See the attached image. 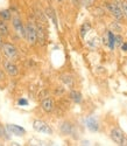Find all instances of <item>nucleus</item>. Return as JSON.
Here are the masks:
<instances>
[{
  "label": "nucleus",
  "instance_id": "nucleus-20",
  "mask_svg": "<svg viewBox=\"0 0 127 146\" xmlns=\"http://www.w3.org/2000/svg\"><path fill=\"white\" fill-rule=\"evenodd\" d=\"M121 9H122L124 17L127 18V1H121Z\"/></svg>",
  "mask_w": 127,
  "mask_h": 146
},
{
  "label": "nucleus",
  "instance_id": "nucleus-24",
  "mask_svg": "<svg viewBox=\"0 0 127 146\" xmlns=\"http://www.w3.org/2000/svg\"><path fill=\"white\" fill-rule=\"evenodd\" d=\"M3 44H4V41H3V35H1V33H0V48L3 47Z\"/></svg>",
  "mask_w": 127,
  "mask_h": 146
},
{
  "label": "nucleus",
  "instance_id": "nucleus-11",
  "mask_svg": "<svg viewBox=\"0 0 127 146\" xmlns=\"http://www.w3.org/2000/svg\"><path fill=\"white\" fill-rule=\"evenodd\" d=\"M107 44L110 46L111 49H114V47H116V35H114L112 32H108L107 33Z\"/></svg>",
  "mask_w": 127,
  "mask_h": 146
},
{
  "label": "nucleus",
  "instance_id": "nucleus-22",
  "mask_svg": "<svg viewBox=\"0 0 127 146\" xmlns=\"http://www.w3.org/2000/svg\"><path fill=\"white\" fill-rule=\"evenodd\" d=\"M18 103H19V105H20V106H26V105L28 104L27 100H24V98H20V100L18 101Z\"/></svg>",
  "mask_w": 127,
  "mask_h": 146
},
{
  "label": "nucleus",
  "instance_id": "nucleus-8",
  "mask_svg": "<svg viewBox=\"0 0 127 146\" xmlns=\"http://www.w3.org/2000/svg\"><path fill=\"white\" fill-rule=\"evenodd\" d=\"M4 69L9 76H15V75H18V72H19L18 67L12 62V61H5L4 62Z\"/></svg>",
  "mask_w": 127,
  "mask_h": 146
},
{
  "label": "nucleus",
  "instance_id": "nucleus-9",
  "mask_svg": "<svg viewBox=\"0 0 127 146\" xmlns=\"http://www.w3.org/2000/svg\"><path fill=\"white\" fill-rule=\"evenodd\" d=\"M85 124H86V127L90 130V131H92V132H96V131L99 130V124H98V121H97V119L95 117L86 118Z\"/></svg>",
  "mask_w": 127,
  "mask_h": 146
},
{
  "label": "nucleus",
  "instance_id": "nucleus-3",
  "mask_svg": "<svg viewBox=\"0 0 127 146\" xmlns=\"http://www.w3.org/2000/svg\"><path fill=\"white\" fill-rule=\"evenodd\" d=\"M106 8L110 11V13L117 20H121L124 18L122 9L117 3H106Z\"/></svg>",
  "mask_w": 127,
  "mask_h": 146
},
{
  "label": "nucleus",
  "instance_id": "nucleus-25",
  "mask_svg": "<svg viewBox=\"0 0 127 146\" xmlns=\"http://www.w3.org/2000/svg\"><path fill=\"white\" fill-rule=\"evenodd\" d=\"M0 78H3V72L0 71Z\"/></svg>",
  "mask_w": 127,
  "mask_h": 146
},
{
  "label": "nucleus",
  "instance_id": "nucleus-23",
  "mask_svg": "<svg viewBox=\"0 0 127 146\" xmlns=\"http://www.w3.org/2000/svg\"><path fill=\"white\" fill-rule=\"evenodd\" d=\"M121 49H122L124 52H127V42H124V43L121 44Z\"/></svg>",
  "mask_w": 127,
  "mask_h": 146
},
{
  "label": "nucleus",
  "instance_id": "nucleus-5",
  "mask_svg": "<svg viewBox=\"0 0 127 146\" xmlns=\"http://www.w3.org/2000/svg\"><path fill=\"white\" fill-rule=\"evenodd\" d=\"M1 48H3L4 54H5L8 58H13V57L17 56V54H18V50H17L15 46H14V44H12V43H9V42L4 43Z\"/></svg>",
  "mask_w": 127,
  "mask_h": 146
},
{
  "label": "nucleus",
  "instance_id": "nucleus-17",
  "mask_svg": "<svg viewBox=\"0 0 127 146\" xmlns=\"http://www.w3.org/2000/svg\"><path fill=\"white\" fill-rule=\"evenodd\" d=\"M0 18L3 20H11L12 15H11V12L8 9H4V11H0Z\"/></svg>",
  "mask_w": 127,
  "mask_h": 146
},
{
  "label": "nucleus",
  "instance_id": "nucleus-16",
  "mask_svg": "<svg viewBox=\"0 0 127 146\" xmlns=\"http://www.w3.org/2000/svg\"><path fill=\"white\" fill-rule=\"evenodd\" d=\"M0 33H1L3 36L8 35V27H7V25H6L5 20H3V19L0 20Z\"/></svg>",
  "mask_w": 127,
  "mask_h": 146
},
{
  "label": "nucleus",
  "instance_id": "nucleus-12",
  "mask_svg": "<svg viewBox=\"0 0 127 146\" xmlns=\"http://www.w3.org/2000/svg\"><path fill=\"white\" fill-rule=\"evenodd\" d=\"M70 98L75 102V103H81L82 102V94L76 91V90H72L70 92Z\"/></svg>",
  "mask_w": 127,
  "mask_h": 146
},
{
  "label": "nucleus",
  "instance_id": "nucleus-4",
  "mask_svg": "<svg viewBox=\"0 0 127 146\" xmlns=\"http://www.w3.org/2000/svg\"><path fill=\"white\" fill-rule=\"evenodd\" d=\"M111 139L118 145L125 144V135L120 129H112L111 130Z\"/></svg>",
  "mask_w": 127,
  "mask_h": 146
},
{
  "label": "nucleus",
  "instance_id": "nucleus-21",
  "mask_svg": "<svg viewBox=\"0 0 127 146\" xmlns=\"http://www.w3.org/2000/svg\"><path fill=\"white\" fill-rule=\"evenodd\" d=\"M124 42H122V38L120 35H116V46H121Z\"/></svg>",
  "mask_w": 127,
  "mask_h": 146
},
{
  "label": "nucleus",
  "instance_id": "nucleus-10",
  "mask_svg": "<svg viewBox=\"0 0 127 146\" xmlns=\"http://www.w3.org/2000/svg\"><path fill=\"white\" fill-rule=\"evenodd\" d=\"M41 106L43 109V111L46 112H52L54 110V102L52 98H44L42 102H41Z\"/></svg>",
  "mask_w": 127,
  "mask_h": 146
},
{
  "label": "nucleus",
  "instance_id": "nucleus-26",
  "mask_svg": "<svg viewBox=\"0 0 127 146\" xmlns=\"http://www.w3.org/2000/svg\"><path fill=\"white\" fill-rule=\"evenodd\" d=\"M57 1H62V0H57Z\"/></svg>",
  "mask_w": 127,
  "mask_h": 146
},
{
  "label": "nucleus",
  "instance_id": "nucleus-19",
  "mask_svg": "<svg viewBox=\"0 0 127 146\" xmlns=\"http://www.w3.org/2000/svg\"><path fill=\"white\" fill-rule=\"evenodd\" d=\"M62 80L64 81V82L68 84V86H71V84H72V80H71V77L68 76V75H63V76H62Z\"/></svg>",
  "mask_w": 127,
  "mask_h": 146
},
{
  "label": "nucleus",
  "instance_id": "nucleus-1",
  "mask_svg": "<svg viewBox=\"0 0 127 146\" xmlns=\"http://www.w3.org/2000/svg\"><path fill=\"white\" fill-rule=\"evenodd\" d=\"M24 38L30 44H35L37 42V28H35L32 23L24 26Z\"/></svg>",
  "mask_w": 127,
  "mask_h": 146
},
{
  "label": "nucleus",
  "instance_id": "nucleus-6",
  "mask_svg": "<svg viewBox=\"0 0 127 146\" xmlns=\"http://www.w3.org/2000/svg\"><path fill=\"white\" fill-rule=\"evenodd\" d=\"M12 23H13V27H14L15 32H17L19 35H21L22 38H24V26L22 25L21 19H20L18 15H15V17L12 18Z\"/></svg>",
  "mask_w": 127,
  "mask_h": 146
},
{
  "label": "nucleus",
  "instance_id": "nucleus-14",
  "mask_svg": "<svg viewBox=\"0 0 127 146\" xmlns=\"http://www.w3.org/2000/svg\"><path fill=\"white\" fill-rule=\"evenodd\" d=\"M90 28H91L90 22H84V23H83L82 27H81V36H82V38H85L86 33L90 31Z\"/></svg>",
  "mask_w": 127,
  "mask_h": 146
},
{
  "label": "nucleus",
  "instance_id": "nucleus-7",
  "mask_svg": "<svg viewBox=\"0 0 127 146\" xmlns=\"http://www.w3.org/2000/svg\"><path fill=\"white\" fill-rule=\"evenodd\" d=\"M7 130H8L9 133H12V135H14L17 137H21L23 135H26V130H24L23 127H21V126H19V125H15V124H8Z\"/></svg>",
  "mask_w": 127,
  "mask_h": 146
},
{
  "label": "nucleus",
  "instance_id": "nucleus-18",
  "mask_svg": "<svg viewBox=\"0 0 127 146\" xmlns=\"http://www.w3.org/2000/svg\"><path fill=\"white\" fill-rule=\"evenodd\" d=\"M95 3H96V0H81V4H82L85 8H89V7L93 6Z\"/></svg>",
  "mask_w": 127,
  "mask_h": 146
},
{
  "label": "nucleus",
  "instance_id": "nucleus-15",
  "mask_svg": "<svg viewBox=\"0 0 127 146\" xmlns=\"http://www.w3.org/2000/svg\"><path fill=\"white\" fill-rule=\"evenodd\" d=\"M46 40V34H44V31L41 26L37 27V41H40L41 43H43Z\"/></svg>",
  "mask_w": 127,
  "mask_h": 146
},
{
  "label": "nucleus",
  "instance_id": "nucleus-13",
  "mask_svg": "<svg viewBox=\"0 0 127 146\" xmlns=\"http://www.w3.org/2000/svg\"><path fill=\"white\" fill-rule=\"evenodd\" d=\"M61 130L63 133H65V135H70L72 132V125L70 123H68V121H65V123H63V125L61 126Z\"/></svg>",
  "mask_w": 127,
  "mask_h": 146
},
{
  "label": "nucleus",
  "instance_id": "nucleus-2",
  "mask_svg": "<svg viewBox=\"0 0 127 146\" xmlns=\"http://www.w3.org/2000/svg\"><path fill=\"white\" fill-rule=\"evenodd\" d=\"M33 127H34V130H35V131L40 132V133H46V135H52V133H53L52 127H50V126L46 123V121L40 120V119L34 120V123H33Z\"/></svg>",
  "mask_w": 127,
  "mask_h": 146
}]
</instances>
